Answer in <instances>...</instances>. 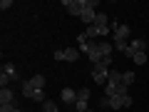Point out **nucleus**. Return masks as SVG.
I'll use <instances>...</instances> for the list:
<instances>
[{
  "mask_svg": "<svg viewBox=\"0 0 149 112\" xmlns=\"http://www.w3.org/2000/svg\"><path fill=\"white\" fill-rule=\"evenodd\" d=\"M80 3H82V13H80L82 22H85V25H92L95 18H97V10H95V8L100 5V0H80Z\"/></svg>",
  "mask_w": 149,
  "mask_h": 112,
  "instance_id": "obj_1",
  "label": "nucleus"
},
{
  "mask_svg": "<svg viewBox=\"0 0 149 112\" xmlns=\"http://www.w3.org/2000/svg\"><path fill=\"white\" fill-rule=\"evenodd\" d=\"M92 80H95L97 85H104V80H109V67H107L104 62L92 65Z\"/></svg>",
  "mask_w": 149,
  "mask_h": 112,
  "instance_id": "obj_2",
  "label": "nucleus"
},
{
  "mask_svg": "<svg viewBox=\"0 0 149 112\" xmlns=\"http://www.w3.org/2000/svg\"><path fill=\"white\" fill-rule=\"evenodd\" d=\"M22 95H25L27 100H32V102H40V105L45 102V90H32L27 82L22 85Z\"/></svg>",
  "mask_w": 149,
  "mask_h": 112,
  "instance_id": "obj_3",
  "label": "nucleus"
},
{
  "mask_svg": "<svg viewBox=\"0 0 149 112\" xmlns=\"http://www.w3.org/2000/svg\"><path fill=\"white\" fill-rule=\"evenodd\" d=\"M107 15L104 13H97V18H95V22H92V25L97 27V30H100V37H107V32H109V27H107Z\"/></svg>",
  "mask_w": 149,
  "mask_h": 112,
  "instance_id": "obj_4",
  "label": "nucleus"
},
{
  "mask_svg": "<svg viewBox=\"0 0 149 112\" xmlns=\"http://www.w3.org/2000/svg\"><path fill=\"white\" fill-rule=\"evenodd\" d=\"M62 5H65V10H67L70 15H80L82 13V3L80 0H62Z\"/></svg>",
  "mask_w": 149,
  "mask_h": 112,
  "instance_id": "obj_5",
  "label": "nucleus"
},
{
  "mask_svg": "<svg viewBox=\"0 0 149 112\" xmlns=\"http://www.w3.org/2000/svg\"><path fill=\"white\" fill-rule=\"evenodd\" d=\"M62 102H65L67 107H74V102H77V90L65 87V90H62Z\"/></svg>",
  "mask_w": 149,
  "mask_h": 112,
  "instance_id": "obj_6",
  "label": "nucleus"
},
{
  "mask_svg": "<svg viewBox=\"0 0 149 112\" xmlns=\"http://www.w3.org/2000/svg\"><path fill=\"white\" fill-rule=\"evenodd\" d=\"M0 105H15V92L10 87H3L0 90Z\"/></svg>",
  "mask_w": 149,
  "mask_h": 112,
  "instance_id": "obj_7",
  "label": "nucleus"
},
{
  "mask_svg": "<svg viewBox=\"0 0 149 112\" xmlns=\"http://www.w3.org/2000/svg\"><path fill=\"white\" fill-rule=\"evenodd\" d=\"M32 90H45V75H32L30 80H25Z\"/></svg>",
  "mask_w": 149,
  "mask_h": 112,
  "instance_id": "obj_8",
  "label": "nucleus"
},
{
  "mask_svg": "<svg viewBox=\"0 0 149 112\" xmlns=\"http://www.w3.org/2000/svg\"><path fill=\"white\" fill-rule=\"evenodd\" d=\"M3 72H5L8 77H10V82H17V80H20V75H17L15 65H10V62H8V65H3Z\"/></svg>",
  "mask_w": 149,
  "mask_h": 112,
  "instance_id": "obj_9",
  "label": "nucleus"
},
{
  "mask_svg": "<svg viewBox=\"0 0 149 112\" xmlns=\"http://www.w3.org/2000/svg\"><path fill=\"white\" fill-rule=\"evenodd\" d=\"M112 37H114V40H127V37H129V27L127 25H117Z\"/></svg>",
  "mask_w": 149,
  "mask_h": 112,
  "instance_id": "obj_10",
  "label": "nucleus"
},
{
  "mask_svg": "<svg viewBox=\"0 0 149 112\" xmlns=\"http://www.w3.org/2000/svg\"><path fill=\"white\" fill-rule=\"evenodd\" d=\"M80 57V48H65V60L67 62H77Z\"/></svg>",
  "mask_w": 149,
  "mask_h": 112,
  "instance_id": "obj_11",
  "label": "nucleus"
},
{
  "mask_svg": "<svg viewBox=\"0 0 149 112\" xmlns=\"http://www.w3.org/2000/svg\"><path fill=\"white\" fill-rule=\"evenodd\" d=\"M122 75H124V72H119V70H109V80H107V82H114V85H122Z\"/></svg>",
  "mask_w": 149,
  "mask_h": 112,
  "instance_id": "obj_12",
  "label": "nucleus"
},
{
  "mask_svg": "<svg viewBox=\"0 0 149 112\" xmlns=\"http://www.w3.org/2000/svg\"><path fill=\"white\" fill-rule=\"evenodd\" d=\"M134 80H137V75H134V72H132V70H127V72H124V75H122V85H124V87H127V85H132V82H134Z\"/></svg>",
  "mask_w": 149,
  "mask_h": 112,
  "instance_id": "obj_13",
  "label": "nucleus"
},
{
  "mask_svg": "<svg viewBox=\"0 0 149 112\" xmlns=\"http://www.w3.org/2000/svg\"><path fill=\"white\" fill-rule=\"evenodd\" d=\"M90 87H80V90H77V100H82V102H90Z\"/></svg>",
  "mask_w": 149,
  "mask_h": 112,
  "instance_id": "obj_14",
  "label": "nucleus"
},
{
  "mask_svg": "<svg viewBox=\"0 0 149 112\" xmlns=\"http://www.w3.org/2000/svg\"><path fill=\"white\" fill-rule=\"evenodd\" d=\"M100 50H102V55L107 57V55H112V50H114V45H109L107 40H102V43H100Z\"/></svg>",
  "mask_w": 149,
  "mask_h": 112,
  "instance_id": "obj_15",
  "label": "nucleus"
},
{
  "mask_svg": "<svg viewBox=\"0 0 149 112\" xmlns=\"http://www.w3.org/2000/svg\"><path fill=\"white\" fill-rule=\"evenodd\" d=\"M42 112H60V110H57V105H55L52 100H45L42 102Z\"/></svg>",
  "mask_w": 149,
  "mask_h": 112,
  "instance_id": "obj_16",
  "label": "nucleus"
},
{
  "mask_svg": "<svg viewBox=\"0 0 149 112\" xmlns=\"http://www.w3.org/2000/svg\"><path fill=\"white\" fill-rule=\"evenodd\" d=\"M129 45H132V48L137 50V52H144V48H147V40H132Z\"/></svg>",
  "mask_w": 149,
  "mask_h": 112,
  "instance_id": "obj_17",
  "label": "nucleus"
},
{
  "mask_svg": "<svg viewBox=\"0 0 149 112\" xmlns=\"http://www.w3.org/2000/svg\"><path fill=\"white\" fill-rule=\"evenodd\" d=\"M132 60H134V65H147V52H137Z\"/></svg>",
  "mask_w": 149,
  "mask_h": 112,
  "instance_id": "obj_18",
  "label": "nucleus"
},
{
  "mask_svg": "<svg viewBox=\"0 0 149 112\" xmlns=\"http://www.w3.org/2000/svg\"><path fill=\"white\" fill-rule=\"evenodd\" d=\"M112 45H114V50H119V52H124V50H127V40H114V43H112Z\"/></svg>",
  "mask_w": 149,
  "mask_h": 112,
  "instance_id": "obj_19",
  "label": "nucleus"
},
{
  "mask_svg": "<svg viewBox=\"0 0 149 112\" xmlns=\"http://www.w3.org/2000/svg\"><path fill=\"white\" fill-rule=\"evenodd\" d=\"M15 110V105H0V112H13Z\"/></svg>",
  "mask_w": 149,
  "mask_h": 112,
  "instance_id": "obj_20",
  "label": "nucleus"
},
{
  "mask_svg": "<svg viewBox=\"0 0 149 112\" xmlns=\"http://www.w3.org/2000/svg\"><path fill=\"white\" fill-rule=\"evenodd\" d=\"M0 8H3V10H8V8H13V0H3V3H0Z\"/></svg>",
  "mask_w": 149,
  "mask_h": 112,
  "instance_id": "obj_21",
  "label": "nucleus"
},
{
  "mask_svg": "<svg viewBox=\"0 0 149 112\" xmlns=\"http://www.w3.org/2000/svg\"><path fill=\"white\" fill-rule=\"evenodd\" d=\"M102 62H104L107 67H112V55H107V57H102Z\"/></svg>",
  "mask_w": 149,
  "mask_h": 112,
  "instance_id": "obj_22",
  "label": "nucleus"
},
{
  "mask_svg": "<svg viewBox=\"0 0 149 112\" xmlns=\"http://www.w3.org/2000/svg\"><path fill=\"white\" fill-rule=\"evenodd\" d=\"M55 60H65V50H57L55 52Z\"/></svg>",
  "mask_w": 149,
  "mask_h": 112,
  "instance_id": "obj_23",
  "label": "nucleus"
},
{
  "mask_svg": "<svg viewBox=\"0 0 149 112\" xmlns=\"http://www.w3.org/2000/svg\"><path fill=\"white\" fill-rule=\"evenodd\" d=\"M13 112H22V110H17V107H15V110H13Z\"/></svg>",
  "mask_w": 149,
  "mask_h": 112,
  "instance_id": "obj_24",
  "label": "nucleus"
},
{
  "mask_svg": "<svg viewBox=\"0 0 149 112\" xmlns=\"http://www.w3.org/2000/svg\"><path fill=\"white\" fill-rule=\"evenodd\" d=\"M87 112H95V110H87Z\"/></svg>",
  "mask_w": 149,
  "mask_h": 112,
  "instance_id": "obj_25",
  "label": "nucleus"
},
{
  "mask_svg": "<svg viewBox=\"0 0 149 112\" xmlns=\"http://www.w3.org/2000/svg\"><path fill=\"white\" fill-rule=\"evenodd\" d=\"M102 112H104V110H102Z\"/></svg>",
  "mask_w": 149,
  "mask_h": 112,
  "instance_id": "obj_26",
  "label": "nucleus"
}]
</instances>
